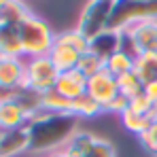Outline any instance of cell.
I'll list each match as a JSON object with an SVG mask.
<instances>
[{"instance_id": "5bb4252c", "label": "cell", "mask_w": 157, "mask_h": 157, "mask_svg": "<svg viewBox=\"0 0 157 157\" xmlns=\"http://www.w3.org/2000/svg\"><path fill=\"white\" fill-rule=\"evenodd\" d=\"M30 6L26 0H9L2 9H0V26H13L17 28L28 15H30Z\"/></svg>"}, {"instance_id": "44dd1931", "label": "cell", "mask_w": 157, "mask_h": 157, "mask_svg": "<svg viewBox=\"0 0 157 157\" xmlns=\"http://www.w3.org/2000/svg\"><path fill=\"white\" fill-rule=\"evenodd\" d=\"M134 72L144 81V85L157 81V53H142V55H138Z\"/></svg>"}, {"instance_id": "4fadbf2b", "label": "cell", "mask_w": 157, "mask_h": 157, "mask_svg": "<svg viewBox=\"0 0 157 157\" xmlns=\"http://www.w3.org/2000/svg\"><path fill=\"white\" fill-rule=\"evenodd\" d=\"M81 55H83V53H78L75 47H70V45H66V43H59V40L53 43V49L49 51V57L53 59V64L57 66L59 72H66V70L77 68Z\"/></svg>"}, {"instance_id": "484cf974", "label": "cell", "mask_w": 157, "mask_h": 157, "mask_svg": "<svg viewBox=\"0 0 157 157\" xmlns=\"http://www.w3.org/2000/svg\"><path fill=\"white\" fill-rule=\"evenodd\" d=\"M87 157H117V149H115V144L108 138H100L98 136L94 149L87 153Z\"/></svg>"}, {"instance_id": "3957f363", "label": "cell", "mask_w": 157, "mask_h": 157, "mask_svg": "<svg viewBox=\"0 0 157 157\" xmlns=\"http://www.w3.org/2000/svg\"><path fill=\"white\" fill-rule=\"evenodd\" d=\"M115 2L117 0H87V4L83 6L78 15L77 30L85 34L89 40L98 36L100 32L108 30L113 21V13H115Z\"/></svg>"}, {"instance_id": "9a60e30c", "label": "cell", "mask_w": 157, "mask_h": 157, "mask_svg": "<svg viewBox=\"0 0 157 157\" xmlns=\"http://www.w3.org/2000/svg\"><path fill=\"white\" fill-rule=\"evenodd\" d=\"M96 140H98L96 134L78 130V132H75V136L68 140V144L64 147V151H66L70 157H87V153L94 149Z\"/></svg>"}, {"instance_id": "8fae6325", "label": "cell", "mask_w": 157, "mask_h": 157, "mask_svg": "<svg viewBox=\"0 0 157 157\" xmlns=\"http://www.w3.org/2000/svg\"><path fill=\"white\" fill-rule=\"evenodd\" d=\"M55 91H59L68 100H77L83 94H87V77L78 68L59 72V78L55 83Z\"/></svg>"}, {"instance_id": "2e32d148", "label": "cell", "mask_w": 157, "mask_h": 157, "mask_svg": "<svg viewBox=\"0 0 157 157\" xmlns=\"http://www.w3.org/2000/svg\"><path fill=\"white\" fill-rule=\"evenodd\" d=\"M134 66H136V55L123 51V49H119L117 53H113V55L104 62V68L117 78L121 77V75L134 72Z\"/></svg>"}, {"instance_id": "f1b7e54d", "label": "cell", "mask_w": 157, "mask_h": 157, "mask_svg": "<svg viewBox=\"0 0 157 157\" xmlns=\"http://www.w3.org/2000/svg\"><path fill=\"white\" fill-rule=\"evenodd\" d=\"M144 96H147L151 102H157V81L144 85Z\"/></svg>"}, {"instance_id": "4dcf8cb0", "label": "cell", "mask_w": 157, "mask_h": 157, "mask_svg": "<svg viewBox=\"0 0 157 157\" xmlns=\"http://www.w3.org/2000/svg\"><path fill=\"white\" fill-rule=\"evenodd\" d=\"M6 2H9V0H0V9H2V6H4Z\"/></svg>"}, {"instance_id": "9c48e42d", "label": "cell", "mask_w": 157, "mask_h": 157, "mask_svg": "<svg viewBox=\"0 0 157 157\" xmlns=\"http://www.w3.org/2000/svg\"><path fill=\"white\" fill-rule=\"evenodd\" d=\"M24 153H30L28 128L0 132V157H19Z\"/></svg>"}, {"instance_id": "ffe728a7", "label": "cell", "mask_w": 157, "mask_h": 157, "mask_svg": "<svg viewBox=\"0 0 157 157\" xmlns=\"http://www.w3.org/2000/svg\"><path fill=\"white\" fill-rule=\"evenodd\" d=\"M70 106H72V100L64 98L59 91H47L40 96V108L51 113V115H70Z\"/></svg>"}, {"instance_id": "8992f818", "label": "cell", "mask_w": 157, "mask_h": 157, "mask_svg": "<svg viewBox=\"0 0 157 157\" xmlns=\"http://www.w3.org/2000/svg\"><path fill=\"white\" fill-rule=\"evenodd\" d=\"M121 32L130 38L136 57L142 55V53H157V19L136 21Z\"/></svg>"}, {"instance_id": "e0dca14e", "label": "cell", "mask_w": 157, "mask_h": 157, "mask_svg": "<svg viewBox=\"0 0 157 157\" xmlns=\"http://www.w3.org/2000/svg\"><path fill=\"white\" fill-rule=\"evenodd\" d=\"M119 121H121L123 130L130 132V134H134L136 138L142 136L144 132L151 128V123H153L151 115H142V113H136V110H132V108H128V110L119 117Z\"/></svg>"}, {"instance_id": "4316f807", "label": "cell", "mask_w": 157, "mask_h": 157, "mask_svg": "<svg viewBox=\"0 0 157 157\" xmlns=\"http://www.w3.org/2000/svg\"><path fill=\"white\" fill-rule=\"evenodd\" d=\"M128 108H130V100H128L125 96H121V94H119V96H117V98H115V100H113V102H110V104L104 108V113H110V115L121 117V115H123Z\"/></svg>"}, {"instance_id": "d6986e66", "label": "cell", "mask_w": 157, "mask_h": 157, "mask_svg": "<svg viewBox=\"0 0 157 157\" xmlns=\"http://www.w3.org/2000/svg\"><path fill=\"white\" fill-rule=\"evenodd\" d=\"M102 113H104L102 104L96 102L89 94H83L81 98L72 100V106H70V115H75L77 119H94Z\"/></svg>"}, {"instance_id": "6da1fadb", "label": "cell", "mask_w": 157, "mask_h": 157, "mask_svg": "<svg viewBox=\"0 0 157 157\" xmlns=\"http://www.w3.org/2000/svg\"><path fill=\"white\" fill-rule=\"evenodd\" d=\"M78 130V119L75 115H51L40 108L28 123L30 153L47 157L49 153L62 151Z\"/></svg>"}, {"instance_id": "ba28073f", "label": "cell", "mask_w": 157, "mask_h": 157, "mask_svg": "<svg viewBox=\"0 0 157 157\" xmlns=\"http://www.w3.org/2000/svg\"><path fill=\"white\" fill-rule=\"evenodd\" d=\"M87 94L100 102L102 108L110 104L117 96H119V83H117V77H113L106 68H102L98 75L87 78Z\"/></svg>"}, {"instance_id": "83f0119b", "label": "cell", "mask_w": 157, "mask_h": 157, "mask_svg": "<svg viewBox=\"0 0 157 157\" xmlns=\"http://www.w3.org/2000/svg\"><path fill=\"white\" fill-rule=\"evenodd\" d=\"M130 108H132V110H136V113L149 115V113H151V100L142 94V96H138V98L130 100Z\"/></svg>"}, {"instance_id": "5b68a950", "label": "cell", "mask_w": 157, "mask_h": 157, "mask_svg": "<svg viewBox=\"0 0 157 157\" xmlns=\"http://www.w3.org/2000/svg\"><path fill=\"white\" fill-rule=\"evenodd\" d=\"M57 78H59V70L49 55L26 57V85L24 87H30L38 94H47L55 89Z\"/></svg>"}, {"instance_id": "7c38bea8", "label": "cell", "mask_w": 157, "mask_h": 157, "mask_svg": "<svg viewBox=\"0 0 157 157\" xmlns=\"http://www.w3.org/2000/svg\"><path fill=\"white\" fill-rule=\"evenodd\" d=\"M121 49V32L115 28H108L104 32H100L98 36H94L89 40V51L96 53L102 62H106L113 53Z\"/></svg>"}, {"instance_id": "1f68e13d", "label": "cell", "mask_w": 157, "mask_h": 157, "mask_svg": "<svg viewBox=\"0 0 157 157\" xmlns=\"http://www.w3.org/2000/svg\"><path fill=\"white\" fill-rule=\"evenodd\" d=\"M0 106H2V100H0Z\"/></svg>"}, {"instance_id": "52a82bcc", "label": "cell", "mask_w": 157, "mask_h": 157, "mask_svg": "<svg viewBox=\"0 0 157 157\" xmlns=\"http://www.w3.org/2000/svg\"><path fill=\"white\" fill-rule=\"evenodd\" d=\"M26 85V57L0 55V91H13Z\"/></svg>"}, {"instance_id": "30bf717a", "label": "cell", "mask_w": 157, "mask_h": 157, "mask_svg": "<svg viewBox=\"0 0 157 157\" xmlns=\"http://www.w3.org/2000/svg\"><path fill=\"white\" fill-rule=\"evenodd\" d=\"M28 123H30V113L13 98H4L0 106V132L28 128Z\"/></svg>"}, {"instance_id": "603a6c76", "label": "cell", "mask_w": 157, "mask_h": 157, "mask_svg": "<svg viewBox=\"0 0 157 157\" xmlns=\"http://www.w3.org/2000/svg\"><path fill=\"white\" fill-rule=\"evenodd\" d=\"M55 40L75 47L78 53H87V51H89V38H87L85 34H81L77 28H72V30H64V32H57Z\"/></svg>"}, {"instance_id": "f546056e", "label": "cell", "mask_w": 157, "mask_h": 157, "mask_svg": "<svg viewBox=\"0 0 157 157\" xmlns=\"http://www.w3.org/2000/svg\"><path fill=\"white\" fill-rule=\"evenodd\" d=\"M47 157H70V155H68V153H66V151L62 149V151H55V153H49Z\"/></svg>"}, {"instance_id": "ac0fdd59", "label": "cell", "mask_w": 157, "mask_h": 157, "mask_svg": "<svg viewBox=\"0 0 157 157\" xmlns=\"http://www.w3.org/2000/svg\"><path fill=\"white\" fill-rule=\"evenodd\" d=\"M0 55H13V57H24L19 32L13 26H0Z\"/></svg>"}, {"instance_id": "cb8c5ba5", "label": "cell", "mask_w": 157, "mask_h": 157, "mask_svg": "<svg viewBox=\"0 0 157 157\" xmlns=\"http://www.w3.org/2000/svg\"><path fill=\"white\" fill-rule=\"evenodd\" d=\"M78 70L85 75V77L89 78V77H94V75H98L102 68H104V62L96 55V53H91V51H87V53H83L81 55V59H78V66H77Z\"/></svg>"}, {"instance_id": "7a4b0ae2", "label": "cell", "mask_w": 157, "mask_h": 157, "mask_svg": "<svg viewBox=\"0 0 157 157\" xmlns=\"http://www.w3.org/2000/svg\"><path fill=\"white\" fill-rule=\"evenodd\" d=\"M17 32H19L24 57L49 55V51L53 49V43H55V36H57V32L53 30L51 24L36 13H30L17 26Z\"/></svg>"}, {"instance_id": "d4e9b609", "label": "cell", "mask_w": 157, "mask_h": 157, "mask_svg": "<svg viewBox=\"0 0 157 157\" xmlns=\"http://www.w3.org/2000/svg\"><path fill=\"white\" fill-rule=\"evenodd\" d=\"M138 144L151 157H157V121H153L151 128L144 132L142 136H138Z\"/></svg>"}, {"instance_id": "7402d4cb", "label": "cell", "mask_w": 157, "mask_h": 157, "mask_svg": "<svg viewBox=\"0 0 157 157\" xmlns=\"http://www.w3.org/2000/svg\"><path fill=\"white\" fill-rule=\"evenodd\" d=\"M117 83H119V94L125 96L128 100H134V98H138V96L144 94V81L138 77L136 72L121 75V77L117 78Z\"/></svg>"}, {"instance_id": "277c9868", "label": "cell", "mask_w": 157, "mask_h": 157, "mask_svg": "<svg viewBox=\"0 0 157 157\" xmlns=\"http://www.w3.org/2000/svg\"><path fill=\"white\" fill-rule=\"evenodd\" d=\"M142 19H157V0H117L110 28L121 32Z\"/></svg>"}]
</instances>
